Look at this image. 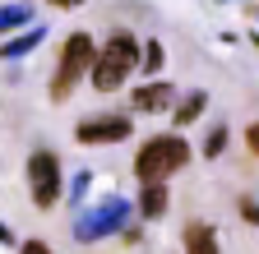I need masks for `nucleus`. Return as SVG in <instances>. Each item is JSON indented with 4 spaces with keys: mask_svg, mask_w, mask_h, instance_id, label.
<instances>
[{
    "mask_svg": "<svg viewBox=\"0 0 259 254\" xmlns=\"http://www.w3.org/2000/svg\"><path fill=\"white\" fill-rule=\"evenodd\" d=\"M185 162H190V143H185L181 134H157V139H148V143L139 148L135 176H139V180H167V176H176Z\"/></svg>",
    "mask_w": 259,
    "mask_h": 254,
    "instance_id": "2",
    "label": "nucleus"
},
{
    "mask_svg": "<svg viewBox=\"0 0 259 254\" xmlns=\"http://www.w3.org/2000/svg\"><path fill=\"white\" fill-rule=\"evenodd\" d=\"M125 227H130V204H125V199H102L93 213H83V217L74 222V240L93 245V240H102V236H111V231H125Z\"/></svg>",
    "mask_w": 259,
    "mask_h": 254,
    "instance_id": "4",
    "label": "nucleus"
},
{
    "mask_svg": "<svg viewBox=\"0 0 259 254\" xmlns=\"http://www.w3.org/2000/svg\"><path fill=\"white\" fill-rule=\"evenodd\" d=\"M204 111H208V92H199V88H194L190 97H185V102L171 111V125H176V130H185V125H194Z\"/></svg>",
    "mask_w": 259,
    "mask_h": 254,
    "instance_id": "10",
    "label": "nucleus"
},
{
    "mask_svg": "<svg viewBox=\"0 0 259 254\" xmlns=\"http://www.w3.org/2000/svg\"><path fill=\"white\" fill-rule=\"evenodd\" d=\"M222 148H227V125H213L204 139V157H222Z\"/></svg>",
    "mask_w": 259,
    "mask_h": 254,
    "instance_id": "14",
    "label": "nucleus"
},
{
    "mask_svg": "<svg viewBox=\"0 0 259 254\" xmlns=\"http://www.w3.org/2000/svg\"><path fill=\"white\" fill-rule=\"evenodd\" d=\"M88 180H93L88 171H79V176H74V194H70V199H83V189H88Z\"/></svg>",
    "mask_w": 259,
    "mask_h": 254,
    "instance_id": "16",
    "label": "nucleus"
},
{
    "mask_svg": "<svg viewBox=\"0 0 259 254\" xmlns=\"http://www.w3.org/2000/svg\"><path fill=\"white\" fill-rule=\"evenodd\" d=\"M130 134H135V120H125V116H88L74 130L79 143H120Z\"/></svg>",
    "mask_w": 259,
    "mask_h": 254,
    "instance_id": "6",
    "label": "nucleus"
},
{
    "mask_svg": "<svg viewBox=\"0 0 259 254\" xmlns=\"http://www.w3.org/2000/svg\"><path fill=\"white\" fill-rule=\"evenodd\" d=\"M51 5H56V10H74L79 0H51Z\"/></svg>",
    "mask_w": 259,
    "mask_h": 254,
    "instance_id": "20",
    "label": "nucleus"
},
{
    "mask_svg": "<svg viewBox=\"0 0 259 254\" xmlns=\"http://www.w3.org/2000/svg\"><path fill=\"white\" fill-rule=\"evenodd\" d=\"M19 254H51V245H42V240H28V245H19Z\"/></svg>",
    "mask_w": 259,
    "mask_h": 254,
    "instance_id": "15",
    "label": "nucleus"
},
{
    "mask_svg": "<svg viewBox=\"0 0 259 254\" xmlns=\"http://www.w3.org/2000/svg\"><path fill=\"white\" fill-rule=\"evenodd\" d=\"M0 245H14V231L5 227V222H0Z\"/></svg>",
    "mask_w": 259,
    "mask_h": 254,
    "instance_id": "19",
    "label": "nucleus"
},
{
    "mask_svg": "<svg viewBox=\"0 0 259 254\" xmlns=\"http://www.w3.org/2000/svg\"><path fill=\"white\" fill-rule=\"evenodd\" d=\"M28 189H32V204L37 208H51L60 199V162L51 148H37L28 157Z\"/></svg>",
    "mask_w": 259,
    "mask_h": 254,
    "instance_id": "5",
    "label": "nucleus"
},
{
    "mask_svg": "<svg viewBox=\"0 0 259 254\" xmlns=\"http://www.w3.org/2000/svg\"><path fill=\"white\" fill-rule=\"evenodd\" d=\"M254 46H259V33H254Z\"/></svg>",
    "mask_w": 259,
    "mask_h": 254,
    "instance_id": "21",
    "label": "nucleus"
},
{
    "mask_svg": "<svg viewBox=\"0 0 259 254\" xmlns=\"http://www.w3.org/2000/svg\"><path fill=\"white\" fill-rule=\"evenodd\" d=\"M171 97H176V88L171 83H148V88H135V111H167L171 107Z\"/></svg>",
    "mask_w": 259,
    "mask_h": 254,
    "instance_id": "7",
    "label": "nucleus"
},
{
    "mask_svg": "<svg viewBox=\"0 0 259 254\" xmlns=\"http://www.w3.org/2000/svg\"><path fill=\"white\" fill-rule=\"evenodd\" d=\"M135 70H139V42L130 33H111V42L102 51H93V65H88L97 92H116Z\"/></svg>",
    "mask_w": 259,
    "mask_h": 254,
    "instance_id": "1",
    "label": "nucleus"
},
{
    "mask_svg": "<svg viewBox=\"0 0 259 254\" xmlns=\"http://www.w3.org/2000/svg\"><path fill=\"white\" fill-rule=\"evenodd\" d=\"M28 19H32V10H23V5H0V33H14Z\"/></svg>",
    "mask_w": 259,
    "mask_h": 254,
    "instance_id": "13",
    "label": "nucleus"
},
{
    "mask_svg": "<svg viewBox=\"0 0 259 254\" xmlns=\"http://www.w3.org/2000/svg\"><path fill=\"white\" fill-rule=\"evenodd\" d=\"M241 213H245V222H259V204H250V199H241Z\"/></svg>",
    "mask_w": 259,
    "mask_h": 254,
    "instance_id": "18",
    "label": "nucleus"
},
{
    "mask_svg": "<svg viewBox=\"0 0 259 254\" xmlns=\"http://www.w3.org/2000/svg\"><path fill=\"white\" fill-rule=\"evenodd\" d=\"M162 60H167V56H162V42H139V70H144L148 79L162 70Z\"/></svg>",
    "mask_w": 259,
    "mask_h": 254,
    "instance_id": "12",
    "label": "nucleus"
},
{
    "mask_svg": "<svg viewBox=\"0 0 259 254\" xmlns=\"http://www.w3.org/2000/svg\"><path fill=\"white\" fill-rule=\"evenodd\" d=\"M42 37H47V28H42V23H37V28H28V33H19L14 42L0 46V60H23L32 46H42Z\"/></svg>",
    "mask_w": 259,
    "mask_h": 254,
    "instance_id": "11",
    "label": "nucleus"
},
{
    "mask_svg": "<svg viewBox=\"0 0 259 254\" xmlns=\"http://www.w3.org/2000/svg\"><path fill=\"white\" fill-rule=\"evenodd\" d=\"M144 189H139V213L153 222V217H162V213H167V185H162V180H139Z\"/></svg>",
    "mask_w": 259,
    "mask_h": 254,
    "instance_id": "9",
    "label": "nucleus"
},
{
    "mask_svg": "<svg viewBox=\"0 0 259 254\" xmlns=\"http://www.w3.org/2000/svg\"><path fill=\"white\" fill-rule=\"evenodd\" d=\"M245 143H250V153L259 157V120H254V125H250V130H245Z\"/></svg>",
    "mask_w": 259,
    "mask_h": 254,
    "instance_id": "17",
    "label": "nucleus"
},
{
    "mask_svg": "<svg viewBox=\"0 0 259 254\" xmlns=\"http://www.w3.org/2000/svg\"><path fill=\"white\" fill-rule=\"evenodd\" d=\"M93 37L88 33H74L70 42H65V51H60V65H56V74H51V102H65L74 92V83L88 74V65H93Z\"/></svg>",
    "mask_w": 259,
    "mask_h": 254,
    "instance_id": "3",
    "label": "nucleus"
},
{
    "mask_svg": "<svg viewBox=\"0 0 259 254\" xmlns=\"http://www.w3.org/2000/svg\"><path fill=\"white\" fill-rule=\"evenodd\" d=\"M185 254H222V245H218L208 222H190L185 227Z\"/></svg>",
    "mask_w": 259,
    "mask_h": 254,
    "instance_id": "8",
    "label": "nucleus"
}]
</instances>
